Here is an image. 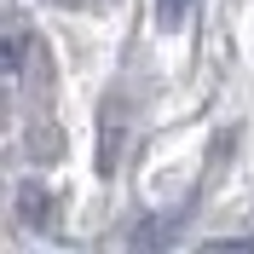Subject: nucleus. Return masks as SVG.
<instances>
[{
	"label": "nucleus",
	"instance_id": "nucleus-1",
	"mask_svg": "<svg viewBox=\"0 0 254 254\" xmlns=\"http://www.w3.org/2000/svg\"><path fill=\"white\" fill-rule=\"evenodd\" d=\"M179 6H185V0H168V12H179Z\"/></svg>",
	"mask_w": 254,
	"mask_h": 254
}]
</instances>
